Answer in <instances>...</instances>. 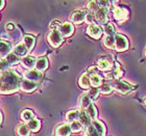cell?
I'll return each instance as SVG.
<instances>
[{
  "label": "cell",
  "instance_id": "cell-1",
  "mask_svg": "<svg viewBox=\"0 0 146 136\" xmlns=\"http://www.w3.org/2000/svg\"><path fill=\"white\" fill-rule=\"evenodd\" d=\"M21 76L14 70H7L0 74V94H14L21 88Z\"/></svg>",
  "mask_w": 146,
  "mask_h": 136
},
{
  "label": "cell",
  "instance_id": "cell-2",
  "mask_svg": "<svg viewBox=\"0 0 146 136\" xmlns=\"http://www.w3.org/2000/svg\"><path fill=\"white\" fill-rule=\"evenodd\" d=\"M113 88L117 91L120 94H127L129 91L134 89V85L129 84L126 81H122V80H115V81L111 82Z\"/></svg>",
  "mask_w": 146,
  "mask_h": 136
},
{
  "label": "cell",
  "instance_id": "cell-3",
  "mask_svg": "<svg viewBox=\"0 0 146 136\" xmlns=\"http://www.w3.org/2000/svg\"><path fill=\"white\" fill-rule=\"evenodd\" d=\"M47 41L53 48H58L63 43V36L58 30H51L47 35Z\"/></svg>",
  "mask_w": 146,
  "mask_h": 136
},
{
  "label": "cell",
  "instance_id": "cell-4",
  "mask_svg": "<svg viewBox=\"0 0 146 136\" xmlns=\"http://www.w3.org/2000/svg\"><path fill=\"white\" fill-rule=\"evenodd\" d=\"M115 48L119 52L125 51L128 48V41L123 34L115 35Z\"/></svg>",
  "mask_w": 146,
  "mask_h": 136
},
{
  "label": "cell",
  "instance_id": "cell-5",
  "mask_svg": "<svg viewBox=\"0 0 146 136\" xmlns=\"http://www.w3.org/2000/svg\"><path fill=\"white\" fill-rule=\"evenodd\" d=\"M113 12H114V17H115V19L118 22H120V23L125 21L128 17V11L126 9H124V7L116 6L115 9H114V11H113Z\"/></svg>",
  "mask_w": 146,
  "mask_h": 136
},
{
  "label": "cell",
  "instance_id": "cell-6",
  "mask_svg": "<svg viewBox=\"0 0 146 136\" xmlns=\"http://www.w3.org/2000/svg\"><path fill=\"white\" fill-rule=\"evenodd\" d=\"M97 68L101 71H111L113 70V59L107 57V56H102L98 60Z\"/></svg>",
  "mask_w": 146,
  "mask_h": 136
},
{
  "label": "cell",
  "instance_id": "cell-7",
  "mask_svg": "<svg viewBox=\"0 0 146 136\" xmlns=\"http://www.w3.org/2000/svg\"><path fill=\"white\" fill-rule=\"evenodd\" d=\"M87 34L93 37V39H100V36L102 35V29L99 25L96 24H91L89 25L88 28H87Z\"/></svg>",
  "mask_w": 146,
  "mask_h": 136
},
{
  "label": "cell",
  "instance_id": "cell-8",
  "mask_svg": "<svg viewBox=\"0 0 146 136\" xmlns=\"http://www.w3.org/2000/svg\"><path fill=\"white\" fill-rule=\"evenodd\" d=\"M60 34H62V36L64 37H69L73 34L74 32V26L73 24H71L70 22H65L61 25V27L58 29Z\"/></svg>",
  "mask_w": 146,
  "mask_h": 136
},
{
  "label": "cell",
  "instance_id": "cell-9",
  "mask_svg": "<svg viewBox=\"0 0 146 136\" xmlns=\"http://www.w3.org/2000/svg\"><path fill=\"white\" fill-rule=\"evenodd\" d=\"M24 79H27V80L34 82H39L42 79V73L36 69L28 70L27 72L24 73Z\"/></svg>",
  "mask_w": 146,
  "mask_h": 136
},
{
  "label": "cell",
  "instance_id": "cell-10",
  "mask_svg": "<svg viewBox=\"0 0 146 136\" xmlns=\"http://www.w3.org/2000/svg\"><path fill=\"white\" fill-rule=\"evenodd\" d=\"M12 50V45L9 44L7 41L4 39H0V59H4V57H6Z\"/></svg>",
  "mask_w": 146,
  "mask_h": 136
},
{
  "label": "cell",
  "instance_id": "cell-11",
  "mask_svg": "<svg viewBox=\"0 0 146 136\" xmlns=\"http://www.w3.org/2000/svg\"><path fill=\"white\" fill-rule=\"evenodd\" d=\"M36 87H38V82L31 81V80H27V79H23L21 82V88L23 91L25 93H33L34 91H36Z\"/></svg>",
  "mask_w": 146,
  "mask_h": 136
},
{
  "label": "cell",
  "instance_id": "cell-12",
  "mask_svg": "<svg viewBox=\"0 0 146 136\" xmlns=\"http://www.w3.org/2000/svg\"><path fill=\"white\" fill-rule=\"evenodd\" d=\"M87 15V11H76L71 15V21L75 24H80L86 20Z\"/></svg>",
  "mask_w": 146,
  "mask_h": 136
},
{
  "label": "cell",
  "instance_id": "cell-13",
  "mask_svg": "<svg viewBox=\"0 0 146 136\" xmlns=\"http://www.w3.org/2000/svg\"><path fill=\"white\" fill-rule=\"evenodd\" d=\"M94 16L96 21L99 22L100 24H106L108 21V9L99 7V9L95 12Z\"/></svg>",
  "mask_w": 146,
  "mask_h": 136
},
{
  "label": "cell",
  "instance_id": "cell-14",
  "mask_svg": "<svg viewBox=\"0 0 146 136\" xmlns=\"http://www.w3.org/2000/svg\"><path fill=\"white\" fill-rule=\"evenodd\" d=\"M28 52V49L26 48V46L24 45V43H19L17 45L14 47V51L13 53H15L18 57H25L26 54H27Z\"/></svg>",
  "mask_w": 146,
  "mask_h": 136
},
{
  "label": "cell",
  "instance_id": "cell-15",
  "mask_svg": "<svg viewBox=\"0 0 146 136\" xmlns=\"http://www.w3.org/2000/svg\"><path fill=\"white\" fill-rule=\"evenodd\" d=\"M122 76V71L119 67L118 64H116V67L112 70V72L108 73L106 77L107 79H110V80H112V81H115V80H119V78Z\"/></svg>",
  "mask_w": 146,
  "mask_h": 136
},
{
  "label": "cell",
  "instance_id": "cell-16",
  "mask_svg": "<svg viewBox=\"0 0 146 136\" xmlns=\"http://www.w3.org/2000/svg\"><path fill=\"white\" fill-rule=\"evenodd\" d=\"M71 128L69 124H63L58 126L55 131V135L56 136H70L71 134Z\"/></svg>",
  "mask_w": 146,
  "mask_h": 136
},
{
  "label": "cell",
  "instance_id": "cell-17",
  "mask_svg": "<svg viewBox=\"0 0 146 136\" xmlns=\"http://www.w3.org/2000/svg\"><path fill=\"white\" fill-rule=\"evenodd\" d=\"M36 59L34 56H31V55H26L25 57L21 58V64L26 69L33 70V68L36 67Z\"/></svg>",
  "mask_w": 146,
  "mask_h": 136
},
{
  "label": "cell",
  "instance_id": "cell-18",
  "mask_svg": "<svg viewBox=\"0 0 146 136\" xmlns=\"http://www.w3.org/2000/svg\"><path fill=\"white\" fill-rule=\"evenodd\" d=\"M78 121L80 122V124L82 126H85L86 128L89 127V126H91L92 125V120L91 118L88 115V113L86 112V110H80L79 111V118H78Z\"/></svg>",
  "mask_w": 146,
  "mask_h": 136
},
{
  "label": "cell",
  "instance_id": "cell-19",
  "mask_svg": "<svg viewBox=\"0 0 146 136\" xmlns=\"http://www.w3.org/2000/svg\"><path fill=\"white\" fill-rule=\"evenodd\" d=\"M91 98L89 96L88 93H85V94H82L79 98V106H80V108L82 110H86V109L88 108L89 106L91 105Z\"/></svg>",
  "mask_w": 146,
  "mask_h": 136
},
{
  "label": "cell",
  "instance_id": "cell-20",
  "mask_svg": "<svg viewBox=\"0 0 146 136\" xmlns=\"http://www.w3.org/2000/svg\"><path fill=\"white\" fill-rule=\"evenodd\" d=\"M78 84L79 86L82 88H89L91 86V82H90V76H89L88 73H84L82 76H80V78L78 80Z\"/></svg>",
  "mask_w": 146,
  "mask_h": 136
},
{
  "label": "cell",
  "instance_id": "cell-21",
  "mask_svg": "<svg viewBox=\"0 0 146 136\" xmlns=\"http://www.w3.org/2000/svg\"><path fill=\"white\" fill-rule=\"evenodd\" d=\"M48 68V60L46 57H40L36 59V69L40 72H43L45 71L46 69Z\"/></svg>",
  "mask_w": 146,
  "mask_h": 136
},
{
  "label": "cell",
  "instance_id": "cell-22",
  "mask_svg": "<svg viewBox=\"0 0 146 136\" xmlns=\"http://www.w3.org/2000/svg\"><path fill=\"white\" fill-rule=\"evenodd\" d=\"M92 126L96 129V131L101 136H104V134H106V127H104V124L102 122L98 121V120H94V121H92Z\"/></svg>",
  "mask_w": 146,
  "mask_h": 136
},
{
  "label": "cell",
  "instance_id": "cell-23",
  "mask_svg": "<svg viewBox=\"0 0 146 136\" xmlns=\"http://www.w3.org/2000/svg\"><path fill=\"white\" fill-rule=\"evenodd\" d=\"M90 82H91L92 87H98L102 84V79L99 74H94L90 76Z\"/></svg>",
  "mask_w": 146,
  "mask_h": 136
},
{
  "label": "cell",
  "instance_id": "cell-24",
  "mask_svg": "<svg viewBox=\"0 0 146 136\" xmlns=\"http://www.w3.org/2000/svg\"><path fill=\"white\" fill-rule=\"evenodd\" d=\"M79 118V110H71L66 114V121L69 123H73L75 121H78Z\"/></svg>",
  "mask_w": 146,
  "mask_h": 136
},
{
  "label": "cell",
  "instance_id": "cell-25",
  "mask_svg": "<svg viewBox=\"0 0 146 136\" xmlns=\"http://www.w3.org/2000/svg\"><path fill=\"white\" fill-rule=\"evenodd\" d=\"M23 43L26 46V48L28 49V51H31L34 48L35 43H36V39L33 35H25L24 39H23Z\"/></svg>",
  "mask_w": 146,
  "mask_h": 136
},
{
  "label": "cell",
  "instance_id": "cell-26",
  "mask_svg": "<svg viewBox=\"0 0 146 136\" xmlns=\"http://www.w3.org/2000/svg\"><path fill=\"white\" fill-rule=\"evenodd\" d=\"M27 126L31 131L36 132V131H39L40 128H41V122H40L38 118H34V120H31V121L28 122Z\"/></svg>",
  "mask_w": 146,
  "mask_h": 136
},
{
  "label": "cell",
  "instance_id": "cell-27",
  "mask_svg": "<svg viewBox=\"0 0 146 136\" xmlns=\"http://www.w3.org/2000/svg\"><path fill=\"white\" fill-rule=\"evenodd\" d=\"M17 133H18L19 136H29L31 130H29V128H28L27 125L22 124L17 128Z\"/></svg>",
  "mask_w": 146,
  "mask_h": 136
},
{
  "label": "cell",
  "instance_id": "cell-28",
  "mask_svg": "<svg viewBox=\"0 0 146 136\" xmlns=\"http://www.w3.org/2000/svg\"><path fill=\"white\" fill-rule=\"evenodd\" d=\"M86 112L88 113V115L91 118L92 121L96 120V116H97V109H96V106L94 104H91L88 108L86 109Z\"/></svg>",
  "mask_w": 146,
  "mask_h": 136
},
{
  "label": "cell",
  "instance_id": "cell-29",
  "mask_svg": "<svg viewBox=\"0 0 146 136\" xmlns=\"http://www.w3.org/2000/svg\"><path fill=\"white\" fill-rule=\"evenodd\" d=\"M100 93L104 95L111 94L113 91V86L111 84V82H102V84L100 85V88H99Z\"/></svg>",
  "mask_w": 146,
  "mask_h": 136
},
{
  "label": "cell",
  "instance_id": "cell-30",
  "mask_svg": "<svg viewBox=\"0 0 146 136\" xmlns=\"http://www.w3.org/2000/svg\"><path fill=\"white\" fill-rule=\"evenodd\" d=\"M104 46L109 49H114L115 48V36H110L107 35L104 39Z\"/></svg>",
  "mask_w": 146,
  "mask_h": 136
},
{
  "label": "cell",
  "instance_id": "cell-31",
  "mask_svg": "<svg viewBox=\"0 0 146 136\" xmlns=\"http://www.w3.org/2000/svg\"><path fill=\"white\" fill-rule=\"evenodd\" d=\"M21 118L23 121L25 122H29L31 121V120H34L35 118V113L31 110H29V109H25L24 111L22 112V114H21Z\"/></svg>",
  "mask_w": 146,
  "mask_h": 136
},
{
  "label": "cell",
  "instance_id": "cell-32",
  "mask_svg": "<svg viewBox=\"0 0 146 136\" xmlns=\"http://www.w3.org/2000/svg\"><path fill=\"white\" fill-rule=\"evenodd\" d=\"M5 59L7 60V62L9 64V66H11V64H17V62H19L20 57H18L15 53H13L12 52V53H9V54L6 56Z\"/></svg>",
  "mask_w": 146,
  "mask_h": 136
},
{
  "label": "cell",
  "instance_id": "cell-33",
  "mask_svg": "<svg viewBox=\"0 0 146 136\" xmlns=\"http://www.w3.org/2000/svg\"><path fill=\"white\" fill-rule=\"evenodd\" d=\"M85 136H101V135L98 133L97 131H96V129L91 125V126H89V127L86 128Z\"/></svg>",
  "mask_w": 146,
  "mask_h": 136
},
{
  "label": "cell",
  "instance_id": "cell-34",
  "mask_svg": "<svg viewBox=\"0 0 146 136\" xmlns=\"http://www.w3.org/2000/svg\"><path fill=\"white\" fill-rule=\"evenodd\" d=\"M82 127H84V126L80 124V122H79V121H75V122H73V123H71V124H70L71 131H72V132H74V133L82 131Z\"/></svg>",
  "mask_w": 146,
  "mask_h": 136
},
{
  "label": "cell",
  "instance_id": "cell-35",
  "mask_svg": "<svg viewBox=\"0 0 146 136\" xmlns=\"http://www.w3.org/2000/svg\"><path fill=\"white\" fill-rule=\"evenodd\" d=\"M99 93H100V91H99L98 87H91L88 91V94H89V96H90V98H91V100H96L98 98Z\"/></svg>",
  "mask_w": 146,
  "mask_h": 136
},
{
  "label": "cell",
  "instance_id": "cell-36",
  "mask_svg": "<svg viewBox=\"0 0 146 136\" xmlns=\"http://www.w3.org/2000/svg\"><path fill=\"white\" fill-rule=\"evenodd\" d=\"M104 34H107V35L110 36L115 35V28H114L113 24H106L104 27Z\"/></svg>",
  "mask_w": 146,
  "mask_h": 136
},
{
  "label": "cell",
  "instance_id": "cell-37",
  "mask_svg": "<svg viewBox=\"0 0 146 136\" xmlns=\"http://www.w3.org/2000/svg\"><path fill=\"white\" fill-rule=\"evenodd\" d=\"M88 9L90 11V12H93V14L97 12L99 9V5H98L97 1H90L88 3Z\"/></svg>",
  "mask_w": 146,
  "mask_h": 136
},
{
  "label": "cell",
  "instance_id": "cell-38",
  "mask_svg": "<svg viewBox=\"0 0 146 136\" xmlns=\"http://www.w3.org/2000/svg\"><path fill=\"white\" fill-rule=\"evenodd\" d=\"M9 68V64L7 62L5 58L4 59H0V73L6 72Z\"/></svg>",
  "mask_w": 146,
  "mask_h": 136
},
{
  "label": "cell",
  "instance_id": "cell-39",
  "mask_svg": "<svg viewBox=\"0 0 146 136\" xmlns=\"http://www.w3.org/2000/svg\"><path fill=\"white\" fill-rule=\"evenodd\" d=\"M61 25H62L61 23L58 21H56V20H55V21H52L51 23H50V29H51V30H58L60 27H61Z\"/></svg>",
  "mask_w": 146,
  "mask_h": 136
},
{
  "label": "cell",
  "instance_id": "cell-40",
  "mask_svg": "<svg viewBox=\"0 0 146 136\" xmlns=\"http://www.w3.org/2000/svg\"><path fill=\"white\" fill-rule=\"evenodd\" d=\"M94 20H95L94 14H93V12H89L88 15H87V17H86V21L91 25V24H94V23H93V22H94Z\"/></svg>",
  "mask_w": 146,
  "mask_h": 136
},
{
  "label": "cell",
  "instance_id": "cell-41",
  "mask_svg": "<svg viewBox=\"0 0 146 136\" xmlns=\"http://www.w3.org/2000/svg\"><path fill=\"white\" fill-rule=\"evenodd\" d=\"M89 74V76H91V75H94V74H99L98 73V68L97 67H91V68H89L88 69V72H87Z\"/></svg>",
  "mask_w": 146,
  "mask_h": 136
},
{
  "label": "cell",
  "instance_id": "cell-42",
  "mask_svg": "<svg viewBox=\"0 0 146 136\" xmlns=\"http://www.w3.org/2000/svg\"><path fill=\"white\" fill-rule=\"evenodd\" d=\"M97 3L99 7H104V9H108V6L110 4L109 1H97Z\"/></svg>",
  "mask_w": 146,
  "mask_h": 136
},
{
  "label": "cell",
  "instance_id": "cell-43",
  "mask_svg": "<svg viewBox=\"0 0 146 136\" xmlns=\"http://www.w3.org/2000/svg\"><path fill=\"white\" fill-rule=\"evenodd\" d=\"M5 28H6V30L11 32V31H13L14 29H15V25H14V23H7Z\"/></svg>",
  "mask_w": 146,
  "mask_h": 136
},
{
  "label": "cell",
  "instance_id": "cell-44",
  "mask_svg": "<svg viewBox=\"0 0 146 136\" xmlns=\"http://www.w3.org/2000/svg\"><path fill=\"white\" fill-rule=\"evenodd\" d=\"M4 1H2V0H0V9H3V6H4Z\"/></svg>",
  "mask_w": 146,
  "mask_h": 136
},
{
  "label": "cell",
  "instance_id": "cell-45",
  "mask_svg": "<svg viewBox=\"0 0 146 136\" xmlns=\"http://www.w3.org/2000/svg\"><path fill=\"white\" fill-rule=\"evenodd\" d=\"M2 123V112L0 111V124Z\"/></svg>",
  "mask_w": 146,
  "mask_h": 136
},
{
  "label": "cell",
  "instance_id": "cell-46",
  "mask_svg": "<svg viewBox=\"0 0 146 136\" xmlns=\"http://www.w3.org/2000/svg\"><path fill=\"white\" fill-rule=\"evenodd\" d=\"M144 104H145V105H146V99H145V100H144Z\"/></svg>",
  "mask_w": 146,
  "mask_h": 136
},
{
  "label": "cell",
  "instance_id": "cell-47",
  "mask_svg": "<svg viewBox=\"0 0 146 136\" xmlns=\"http://www.w3.org/2000/svg\"><path fill=\"white\" fill-rule=\"evenodd\" d=\"M145 56H146V48H145Z\"/></svg>",
  "mask_w": 146,
  "mask_h": 136
}]
</instances>
